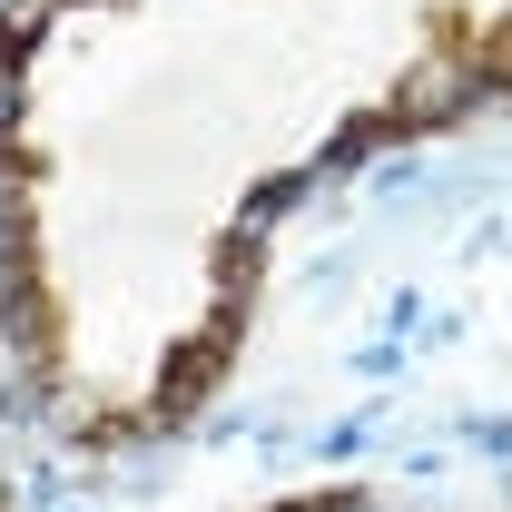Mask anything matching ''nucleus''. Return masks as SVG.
Instances as JSON below:
<instances>
[{"label":"nucleus","instance_id":"nucleus-1","mask_svg":"<svg viewBox=\"0 0 512 512\" xmlns=\"http://www.w3.org/2000/svg\"><path fill=\"white\" fill-rule=\"evenodd\" d=\"M483 69H503V79H512V30H503V40H483Z\"/></svg>","mask_w":512,"mask_h":512}]
</instances>
